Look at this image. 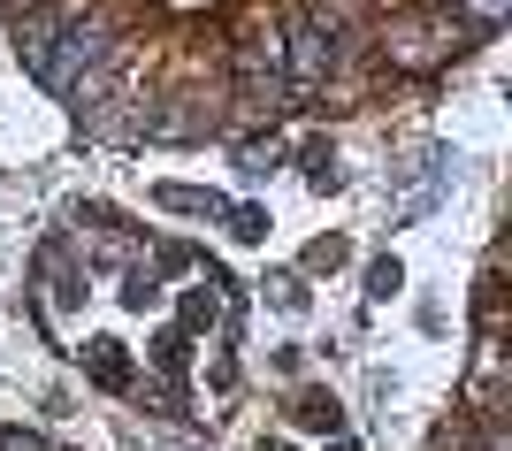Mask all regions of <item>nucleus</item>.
Segmentation results:
<instances>
[{"label":"nucleus","instance_id":"20e7f679","mask_svg":"<svg viewBox=\"0 0 512 451\" xmlns=\"http://www.w3.org/2000/svg\"><path fill=\"white\" fill-rule=\"evenodd\" d=\"M299 421H306V429H337V406H329V398H306Z\"/></svg>","mask_w":512,"mask_h":451},{"label":"nucleus","instance_id":"f03ea898","mask_svg":"<svg viewBox=\"0 0 512 451\" xmlns=\"http://www.w3.org/2000/svg\"><path fill=\"white\" fill-rule=\"evenodd\" d=\"M62 23H69V8H39V16L16 31V39H23V62H31V69H46V54H54V39H62Z\"/></svg>","mask_w":512,"mask_h":451},{"label":"nucleus","instance_id":"39448f33","mask_svg":"<svg viewBox=\"0 0 512 451\" xmlns=\"http://www.w3.org/2000/svg\"><path fill=\"white\" fill-rule=\"evenodd\" d=\"M367 283H375V299H390V291H398V260H375V276H367Z\"/></svg>","mask_w":512,"mask_h":451},{"label":"nucleus","instance_id":"423d86ee","mask_svg":"<svg viewBox=\"0 0 512 451\" xmlns=\"http://www.w3.org/2000/svg\"><path fill=\"white\" fill-rule=\"evenodd\" d=\"M0 451H46V444H31V436H0Z\"/></svg>","mask_w":512,"mask_h":451},{"label":"nucleus","instance_id":"f257e3e1","mask_svg":"<svg viewBox=\"0 0 512 451\" xmlns=\"http://www.w3.org/2000/svg\"><path fill=\"white\" fill-rule=\"evenodd\" d=\"M115 23L107 16H92V23H62V39H54V54H46V85H62V92H77L85 85V62H107V54H115Z\"/></svg>","mask_w":512,"mask_h":451},{"label":"nucleus","instance_id":"7ed1b4c3","mask_svg":"<svg viewBox=\"0 0 512 451\" xmlns=\"http://www.w3.org/2000/svg\"><path fill=\"white\" fill-rule=\"evenodd\" d=\"M321 62H329V39H321V31H299V62H291V69H299V85H314Z\"/></svg>","mask_w":512,"mask_h":451}]
</instances>
